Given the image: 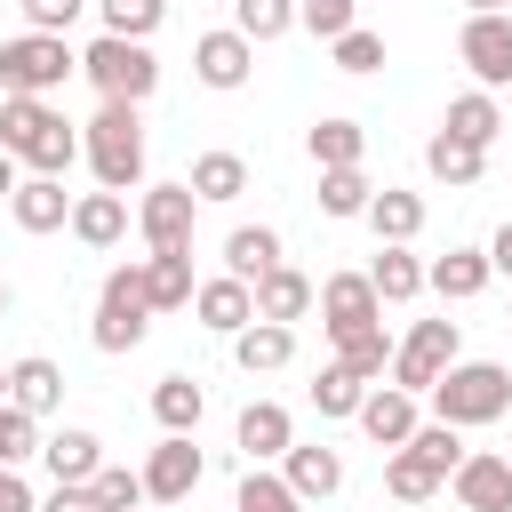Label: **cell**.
I'll return each instance as SVG.
<instances>
[{
  "label": "cell",
  "mask_w": 512,
  "mask_h": 512,
  "mask_svg": "<svg viewBox=\"0 0 512 512\" xmlns=\"http://www.w3.org/2000/svg\"><path fill=\"white\" fill-rule=\"evenodd\" d=\"M0 152L24 160L32 176H64L72 152H80V128H72L48 96H8V104H0Z\"/></svg>",
  "instance_id": "obj_1"
},
{
  "label": "cell",
  "mask_w": 512,
  "mask_h": 512,
  "mask_svg": "<svg viewBox=\"0 0 512 512\" xmlns=\"http://www.w3.org/2000/svg\"><path fill=\"white\" fill-rule=\"evenodd\" d=\"M80 152H88L96 184L128 200V184H144V120H136V104H96V120L80 128Z\"/></svg>",
  "instance_id": "obj_2"
},
{
  "label": "cell",
  "mask_w": 512,
  "mask_h": 512,
  "mask_svg": "<svg viewBox=\"0 0 512 512\" xmlns=\"http://www.w3.org/2000/svg\"><path fill=\"white\" fill-rule=\"evenodd\" d=\"M424 400H432V424H456V432H464V424H496V416L512 408V376H504L496 360H456Z\"/></svg>",
  "instance_id": "obj_3"
},
{
  "label": "cell",
  "mask_w": 512,
  "mask_h": 512,
  "mask_svg": "<svg viewBox=\"0 0 512 512\" xmlns=\"http://www.w3.org/2000/svg\"><path fill=\"white\" fill-rule=\"evenodd\" d=\"M80 72L96 80V96H104V104H144V96L160 88L152 48H144V40H112V32L80 48Z\"/></svg>",
  "instance_id": "obj_4"
},
{
  "label": "cell",
  "mask_w": 512,
  "mask_h": 512,
  "mask_svg": "<svg viewBox=\"0 0 512 512\" xmlns=\"http://www.w3.org/2000/svg\"><path fill=\"white\" fill-rule=\"evenodd\" d=\"M152 328V304H144V264H112L104 272V296H96V352H136Z\"/></svg>",
  "instance_id": "obj_5"
},
{
  "label": "cell",
  "mask_w": 512,
  "mask_h": 512,
  "mask_svg": "<svg viewBox=\"0 0 512 512\" xmlns=\"http://www.w3.org/2000/svg\"><path fill=\"white\" fill-rule=\"evenodd\" d=\"M64 72H80V56H72L56 32H16V40H0V88H8V96H48V88H64Z\"/></svg>",
  "instance_id": "obj_6"
},
{
  "label": "cell",
  "mask_w": 512,
  "mask_h": 512,
  "mask_svg": "<svg viewBox=\"0 0 512 512\" xmlns=\"http://www.w3.org/2000/svg\"><path fill=\"white\" fill-rule=\"evenodd\" d=\"M448 368H456V320H416L392 344V392H408V400H424Z\"/></svg>",
  "instance_id": "obj_7"
},
{
  "label": "cell",
  "mask_w": 512,
  "mask_h": 512,
  "mask_svg": "<svg viewBox=\"0 0 512 512\" xmlns=\"http://www.w3.org/2000/svg\"><path fill=\"white\" fill-rule=\"evenodd\" d=\"M192 216H200V200H192L184 184H152V192L136 200V232H144L152 256H184V248H192Z\"/></svg>",
  "instance_id": "obj_8"
},
{
  "label": "cell",
  "mask_w": 512,
  "mask_h": 512,
  "mask_svg": "<svg viewBox=\"0 0 512 512\" xmlns=\"http://www.w3.org/2000/svg\"><path fill=\"white\" fill-rule=\"evenodd\" d=\"M136 480H144V496H152V504H184V496L200 488V448H192V432H168V440L144 456V472H136Z\"/></svg>",
  "instance_id": "obj_9"
},
{
  "label": "cell",
  "mask_w": 512,
  "mask_h": 512,
  "mask_svg": "<svg viewBox=\"0 0 512 512\" xmlns=\"http://www.w3.org/2000/svg\"><path fill=\"white\" fill-rule=\"evenodd\" d=\"M456 56L472 64L480 88H504V80H512V16H464Z\"/></svg>",
  "instance_id": "obj_10"
},
{
  "label": "cell",
  "mask_w": 512,
  "mask_h": 512,
  "mask_svg": "<svg viewBox=\"0 0 512 512\" xmlns=\"http://www.w3.org/2000/svg\"><path fill=\"white\" fill-rule=\"evenodd\" d=\"M448 488H456V504H464V512H512V456L472 448V456L448 472Z\"/></svg>",
  "instance_id": "obj_11"
},
{
  "label": "cell",
  "mask_w": 512,
  "mask_h": 512,
  "mask_svg": "<svg viewBox=\"0 0 512 512\" xmlns=\"http://www.w3.org/2000/svg\"><path fill=\"white\" fill-rule=\"evenodd\" d=\"M312 304H320V328L336 336V328H368L384 304H376V288H368V272H328L320 288H312Z\"/></svg>",
  "instance_id": "obj_12"
},
{
  "label": "cell",
  "mask_w": 512,
  "mask_h": 512,
  "mask_svg": "<svg viewBox=\"0 0 512 512\" xmlns=\"http://www.w3.org/2000/svg\"><path fill=\"white\" fill-rule=\"evenodd\" d=\"M40 464H48V480H56V488H88V480L104 472V440H96V432H80V424H64V432H48V440H40Z\"/></svg>",
  "instance_id": "obj_13"
},
{
  "label": "cell",
  "mask_w": 512,
  "mask_h": 512,
  "mask_svg": "<svg viewBox=\"0 0 512 512\" xmlns=\"http://www.w3.org/2000/svg\"><path fill=\"white\" fill-rule=\"evenodd\" d=\"M248 64H256V48H248V40L232 32V24H224V32H200V40H192V72H200L208 88H240V80H248Z\"/></svg>",
  "instance_id": "obj_14"
},
{
  "label": "cell",
  "mask_w": 512,
  "mask_h": 512,
  "mask_svg": "<svg viewBox=\"0 0 512 512\" xmlns=\"http://www.w3.org/2000/svg\"><path fill=\"white\" fill-rule=\"evenodd\" d=\"M8 208H16L24 232H56V224H72V192H64V176H24V184L8 192Z\"/></svg>",
  "instance_id": "obj_15"
},
{
  "label": "cell",
  "mask_w": 512,
  "mask_h": 512,
  "mask_svg": "<svg viewBox=\"0 0 512 512\" xmlns=\"http://www.w3.org/2000/svg\"><path fill=\"white\" fill-rule=\"evenodd\" d=\"M72 240L80 248H120L128 240V200L120 192H80L72 200Z\"/></svg>",
  "instance_id": "obj_16"
},
{
  "label": "cell",
  "mask_w": 512,
  "mask_h": 512,
  "mask_svg": "<svg viewBox=\"0 0 512 512\" xmlns=\"http://www.w3.org/2000/svg\"><path fill=\"white\" fill-rule=\"evenodd\" d=\"M248 296H256V320H272V328H288V320H304V312H312V280H304L296 264H272Z\"/></svg>",
  "instance_id": "obj_17"
},
{
  "label": "cell",
  "mask_w": 512,
  "mask_h": 512,
  "mask_svg": "<svg viewBox=\"0 0 512 512\" xmlns=\"http://www.w3.org/2000/svg\"><path fill=\"white\" fill-rule=\"evenodd\" d=\"M240 448H248V464H272V456H288V448H296V424H288V408H280V400H248V408H240Z\"/></svg>",
  "instance_id": "obj_18"
},
{
  "label": "cell",
  "mask_w": 512,
  "mask_h": 512,
  "mask_svg": "<svg viewBox=\"0 0 512 512\" xmlns=\"http://www.w3.org/2000/svg\"><path fill=\"white\" fill-rule=\"evenodd\" d=\"M192 312H200V328H216V336H240V328L256 320V296H248L240 280H200V288H192Z\"/></svg>",
  "instance_id": "obj_19"
},
{
  "label": "cell",
  "mask_w": 512,
  "mask_h": 512,
  "mask_svg": "<svg viewBox=\"0 0 512 512\" xmlns=\"http://www.w3.org/2000/svg\"><path fill=\"white\" fill-rule=\"evenodd\" d=\"M64 400V368L56 360H40V352H24L16 368H8V408H24V416H48Z\"/></svg>",
  "instance_id": "obj_20"
},
{
  "label": "cell",
  "mask_w": 512,
  "mask_h": 512,
  "mask_svg": "<svg viewBox=\"0 0 512 512\" xmlns=\"http://www.w3.org/2000/svg\"><path fill=\"white\" fill-rule=\"evenodd\" d=\"M360 432H368L376 448H408V432H416V400L392 392V384H376V392L360 400Z\"/></svg>",
  "instance_id": "obj_21"
},
{
  "label": "cell",
  "mask_w": 512,
  "mask_h": 512,
  "mask_svg": "<svg viewBox=\"0 0 512 512\" xmlns=\"http://www.w3.org/2000/svg\"><path fill=\"white\" fill-rule=\"evenodd\" d=\"M272 264H280V232H264V224H240V232L224 240V280L256 288V280H264Z\"/></svg>",
  "instance_id": "obj_22"
},
{
  "label": "cell",
  "mask_w": 512,
  "mask_h": 512,
  "mask_svg": "<svg viewBox=\"0 0 512 512\" xmlns=\"http://www.w3.org/2000/svg\"><path fill=\"white\" fill-rule=\"evenodd\" d=\"M232 360H240L248 376H272V368H288V360H296V328H272V320H248V328L232 336Z\"/></svg>",
  "instance_id": "obj_23"
},
{
  "label": "cell",
  "mask_w": 512,
  "mask_h": 512,
  "mask_svg": "<svg viewBox=\"0 0 512 512\" xmlns=\"http://www.w3.org/2000/svg\"><path fill=\"white\" fill-rule=\"evenodd\" d=\"M328 344H336V368H352L360 384H376V376L392 368V336H384V320H368V328H336Z\"/></svg>",
  "instance_id": "obj_24"
},
{
  "label": "cell",
  "mask_w": 512,
  "mask_h": 512,
  "mask_svg": "<svg viewBox=\"0 0 512 512\" xmlns=\"http://www.w3.org/2000/svg\"><path fill=\"white\" fill-rule=\"evenodd\" d=\"M280 464H288L280 480H288L304 504H320V496H336V488H344V456H336V448H288Z\"/></svg>",
  "instance_id": "obj_25"
},
{
  "label": "cell",
  "mask_w": 512,
  "mask_h": 512,
  "mask_svg": "<svg viewBox=\"0 0 512 512\" xmlns=\"http://www.w3.org/2000/svg\"><path fill=\"white\" fill-rule=\"evenodd\" d=\"M192 288H200V280H192V248H184V256H144V304H152V312H184Z\"/></svg>",
  "instance_id": "obj_26"
},
{
  "label": "cell",
  "mask_w": 512,
  "mask_h": 512,
  "mask_svg": "<svg viewBox=\"0 0 512 512\" xmlns=\"http://www.w3.org/2000/svg\"><path fill=\"white\" fill-rule=\"evenodd\" d=\"M440 128H448V136H464V144H480V152H488V144H496V136H504V112H496V96H488V88H464V96H456V104H448V120H440Z\"/></svg>",
  "instance_id": "obj_27"
},
{
  "label": "cell",
  "mask_w": 512,
  "mask_h": 512,
  "mask_svg": "<svg viewBox=\"0 0 512 512\" xmlns=\"http://www.w3.org/2000/svg\"><path fill=\"white\" fill-rule=\"evenodd\" d=\"M368 224H376V240H384V248H408V240L424 232V200H416V192H392V184H384V192L368 200Z\"/></svg>",
  "instance_id": "obj_28"
},
{
  "label": "cell",
  "mask_w": 512,
  "mask_h": 512,
  "mask_svg": "<svg viewBox=\"0 0 512 512\" xmlns=\"http://www.w3.org/2000/svg\"><path fill=\"white\" fill-rule=\"evenodd\" d=\"M496 272H488V256H472V248H448L440 264H424V288H440L448 304H464V296H480Z\"/></svg>",
  "instance_id": "obj_29"
},
{
  "label": "cell",
  "mask_w": 512,
  "mask_h": 512,
  "mask_svg": "<svg viewBox=\"0 0 512 512\" xmlns=\"http://www.w3.org/2000/svg\"><path fill=\"white\" fill-rule=\"evenodd\" d=\"M184 192H192V200H240V192H248V160H240V152H200Z\"/></svg>",
  "instance_id": "obj_30"
},
{
  "label": "cell",
  "mask_w": 512,
  "mask_h": 512,
  "mask_svg": "<svg viewBox=\"0 0 512 512\" xmlns=\"http://www.w3.org/2000/svg\"><path fill=\"white\" fill-rule=\"evenodd\" d=\"M368 288H376V304H408V296H424V264H416L408 248H376Z\"/></svg>",
  "instance_id": "obj_31"
},
{
  "label": "cell",
  "mask_w": 512,
  "mask_h": 512,
  "mask_svg": "<svg viewBox=\"0 0 512 512\" xmlns=\"http://www.w3.org/2000/svg\"><path fill=\"white\" fill-rule=\"evenodd\" d=\"M480 160H488V152H480V144H464V136H448V128L424 144V168H432L440 184H480Z\"/></svg>",
  "instance_id": "obj_32"
},
{
  "label": "cell",
  "mask_w": 512,
  "mask_h": 512,
  "mask_svg": "<svg viewBox=\"0 0 512 512\" xmlns=\"http://www.w3.org/2000/svg\"><path fill=\"white\" fill-rule=\"evenodd\" d=\"M440 480H448V472H440V464H424L416 448H392V464H384V488H392L400 504H424V496H440Z\"/></svg>",
  "instance_id": "obj_33"
},
{
  "label": "cell",
  "mask_w": 512,
  "mask_h": 512,
  "mask_svg": "<svg viewBox=\"0 0 512 512\" xmlns=\"http://www.w3.org/2000/svg\"><path fill=\"white\" fill-rule=\"evenodd\" d=\"M296 24V0H232V32L248 40V48H264V40H280Z\"/></svg>",
  "instance_id": "obj_34"
},
{
  "label": "cell",
  "mask_w": 512,
  "mask_h": 512,
  "mask_svg": "<svg viewBox=\"0 0 512 512\" xmlns=\"http://www.w3.org/2000/svg\"><path fill=\"white\" fill-rule=\"evenodd\" d=\"M200 408H208V400H200V384H192V376H160V384H152V416H160L168 432H192V424H200Z\"/></svg>",
  "instance_id": "obj_35"
},
{
  "label": "cell",
  "mask_w": 512,
  "mask_h": 512,
  "mask_svg": "<svg viewBox=\"0 0 512 512\" xmlns=\"http://www.w3.org/2000/svg\"><path fill=\"white\" fill-rule=\"evenodd\" d=\"M96 16H104L112 40H152L160 16H168V0H96Z\"/></svg>",
  "instance_id": "obj_36"
},
{
  "label": "cell",
  "mask_w": 512,
  "mask_h": 512,
  "mask_svg": "<svg viewBox=\"0 0 512 512\" xmlns=\"http://www.w3.org/2000/svg\"><path fill=\"white\" fill-rule=\"evenodd\" d=\"M360 152H368L360 120H320V128H312V160H320V168H360Z\"/></svg>",
  "instance_id": "obj_37"
},
{
  "label": "cell",
  "mask_w": 512,
  "mask_h": 512,
  "mask_svg": "<svg viewBox=\"0 0 512 512\" xmlns=\"http://www.w3.org/2000/svg\"><path fill=\"white\" fill-rule=\"evenodd\" d=\"M368 200H376V184L360 168H320V208L328 216H368Z\"/></svg>",
  "instance_id": "obj_38"
},
{
  "label": "cell",
  "mask_w": 512,
  "mask_h": 512,
  "mask_svg": "<svg viewBox=\"0 0 512 512\" xmlns=\"http://www.w3.org/2000/svg\"><path fill=\"white\" fill-rule=\"evenodd\" d=\"M360 400H368V384H360L352 368L328 360V368L312 376V408H320V416H360Z\"/></svg>",
  "instance_id": "obj_39"
},
{
  "label": "cell",
  "mask_w": 512,
  "mask_h": 512,
  "mask_svg": "<svg viewBox=\"0 0 512 512\" xmlns=\"http://www.w3.org/2000/svg\"><path fill=\"white\" fill-rule=\"evenodd\" d=\"M232 512H304V496H296L288 480H272L264 464H248V480H240V496H232Z\"/></svg>",
  "instance_id": "obj_40"
},
{
  "label": "cell",
  "mask_w": 512,
  "mask_h": 512,
  "mask_svg": "<svg viewBox=\"0 0 512 512\" xmlns=\"http://www.w3.org/2000/svg\"><path fill=\"white\" fill-rule=\"evenodd\" d=\"M88 504H96V512H136V504H144V480L120 472V464H104V472L88 480Z\"/></svg>",
  "instance_id": "obj_41"
},
{
  "label": "cell",
  "mask_w": 512,
  "mask_h": 512,
  "mask_svg": "<svg viewBox=\"0 0 512 512\" xmlns=\"http://www.w3.org/2000/svg\"><path fill=\"white\" fill-rule=\"evenodd\" d=\"M408 448H416L424 464H440V472H456V464L472 456V448L456 440V424H416V432H408Z\"/></svg>",
  "instance_id": "obj_42"
},
{
  "label": "cell",
  "mask_w": 512,
  "mask_h": 512,
  "mask_svg": "<svg viewBox=\"0 0 512 512\" xmlns=\"http://www.w3.org/2000/svg\"><path fill=\"white\" fill-rule=\"evenodd\" d=\"M352 8H360V0H296V24H304L312 40H344V32H352Z\"/></svg>",
  "instance_id": "obj_43"
},
{
  "label": "cell",
  "mask_w": 512,
  "mask_h": 512,
  "mask_svg": "<svg viewBox=\"0 0 512 512\" xmlns=\"http://www.w3.org/2000/svg\"><path fill=\"white\" fill-rule=\"evenodd\" d=\"M24 456H40V416H24V408H0V464L16 472Z\"/></svg>",
  "instance_id": "obj_44"
},
{
  "label": "cell",
  "mask_w": 512,
  "mask_h": 512,
  "mask_svg": "<svg viewBox=\"0 0 512 512\" xmlns=\"http://www.w3.org/2000/svg\"><path fill=\"white\" fill-rule=\"evenodd\" d=\"M328 48H336V72H376V64H384V40L360 32V24H352L344 40H328Z\"/></svg>",
  "instance_id": "obj_45"
},
{
  "label": "cell",
  "mask_w": 512,
  "mask_h": 512,
  "mask_svg": "<svg viewBox=\"0 0 512 512\" xmlns=\"http://www.w3.org/2000/svg\"><path fill=\"white\" fill-rule=\"evenodd\" d=\"M80 8H88V0H24V24H32V32H56V40H64Z\"/></svg>",
  "instance_id": "obj_46"
},
{
  "label": "cell",
  "mask_w": 512,
  "mask_h": 512,
  "mask_svg": "<svg viewBox=\"0 0 512 512\" xmlns=\"http://www.w3.org/2000/svg\"><path fill=\"white\" fill-rule=\"evenodd\" d=\"M0 512H40V496H32L24 472H8V464H0Z\"/></svg>",
  "instance_id": "obj_47"
},
{
  "label": "cell",
  "mask_w": 512,
  "mask_h": 512,
  "mask_svg": "<svg viewBox=\"0 0 512 512\" xmlns=\"http://www.w3.org/2000/svg\"><path fill=\"white\" fill-rule=\"evenodd\" d=\"M40 512H96V504H88V488H48Z\"/></svg>",
  "instance_id": "obj_48"
},
{
  "label": "cell",
  "mask_w": 512,
  "mask_h": 512,
  "mask_svg": "<svg viewBox=\"0 0 512 512\" xmlns=\"http://www.w3.org/2000/svg\"><path fill=\"white\" fill-rule=\"evenodd\" d=\"M480 256H488V272H504V280H512V224H504V232H496Z\"/></svg>",
  "instance_id": "obj_49"
},
{
  "label": "cell",
  "mask_w": 512,
  "mask_h": 512,
  "mask_svg": "<svg viewBox=\"0 0 512 512\" xmlns=\"http://www.w3.org/2000/svg\"><path fill=\"white\" fill-rule=\"evenodd\" d=\"M8 192H16V160L0 152V200H8Z\"/></svg>",
  "instance_id": "obj_50"
},
{
  "label": "cell",
  "mask_w": 512,
  "mask_h": 512,
  "mask_svg": "<svg viewBox=\"0 0 512 512\" xmlns=\"http://www.w3.org/2000/svg\"><path fill=\"white\" fill-rule=\"evenodd\" d=\"M472 16H504V0H472Z\"/></svg>",
  "instance_id": "obj_51"
},
{
  "label": "cell",
  "mask_w": 512,
  "mask_h": 512,
  "mask_svg": "<svg viewBox=\"0 0 512 512\" xmlns=\"http://www.w3.org/2000/svg\"><path fill=\"white\" fill-rule=\"evenodd\" d=\"M0 408H8V368H0Z\"/></svg>",
  "instance_id": "obj_52"
},
{
  "label": "cell",
  "mask_w": 512,
  "mask_h": 512,
  "mask_svg": "<svg viewBox=\"0 0 512 512\" xmlns=\"http://www.w3.org/2000/svg\"><path fill=\"white\" fill-rule=\"evenodd\" d=\"M0 312H8V280H0Z\"/></svg>",
  "instance_id": "obj_53"
}]
</instances>
